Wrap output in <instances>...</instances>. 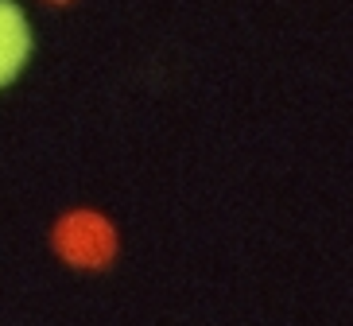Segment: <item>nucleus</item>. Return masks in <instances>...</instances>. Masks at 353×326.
<instances>
[{
	"label": "nucleus",
	"instance_id": "f257e3e1",
	"mask_svg": "<svg viewBox=\"0 0 353 326\" xmlns=\"http://www.w3.org/2000/svg\"><path fill=\"white\" fill-rule=\"evenodd\" d=\"M28 51H32V35H28L23 12L12 0H0V85H8L20 74Z\"/></svg>",
	"mask_w": 353,
	"mask_h": 326
}]
</instances>
